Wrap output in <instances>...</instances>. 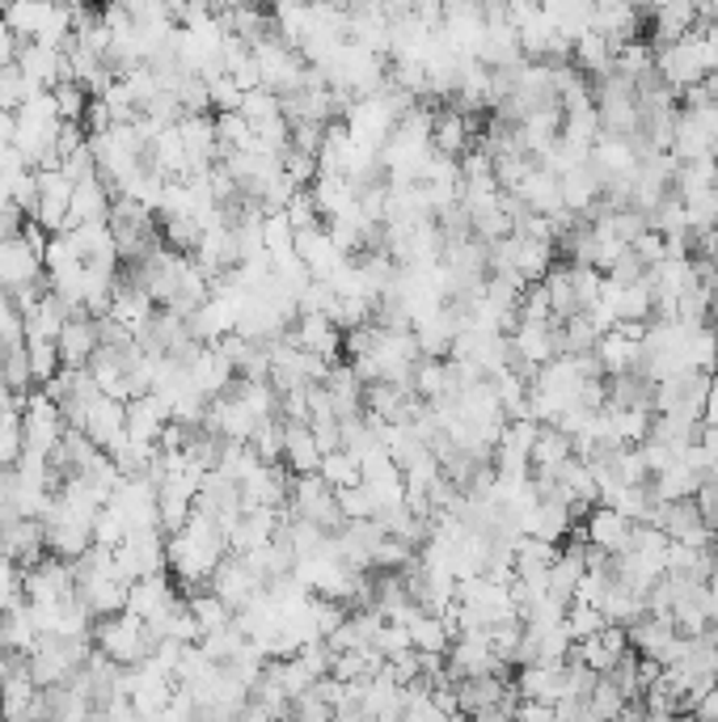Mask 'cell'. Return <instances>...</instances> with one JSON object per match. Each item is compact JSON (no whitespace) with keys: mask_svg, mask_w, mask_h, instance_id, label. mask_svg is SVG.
Returning <instances> with one entry per match:
<instances>
[{"mask_svg":"<svg viewBox=\"0 0 718 722\" xmlns=\"http://www.w3.org/2000/svg\"><path fill=\"white\" fill-rule=\"evenodd\" d=\"M292 338H296L300 351H309L317 360L335 363L338 351H342V335H338V326L326 314H300L296 326H292Z\"/></svg>","mask_w":718,"mask_h":722,"instance_id":"11","label":"cell"},{"mask_svg":"<svg viewBox=\"0 0 718 722\" xmlns=\"http://www.w3.org/2000/svg\"><path fill=\"white\" fill-rule=\"evenodd\" d=\"M410 393L419 402H440L444 397V360H419L410 372Z\"/></svg>","mask_w":718,"mask_h":722,"instance_id":"25","label":"cell"},{"mask_svg":"<svg viewBox=\"0 0 718 722\" xmlns=\"http://www.w3.org/2000/svg\"><path fill=\"white\" fill-rule=\"evenodd\" d=\"M583 529H588V545H592V550H600V554H609V558L630 554V520H625V516H617L613 507L596 503Z\"/></svg>","mask_w":718,"mask_h":722,"instance_id":"12","label":"cell"},{"mask_svg":"<svg viewBox=\"0 0 718 722\" xmlns=\"http://www.w3.org/2000/svg\"><path fill=\"white\" fill-rule=\"evenodd\" d=\"M106 507L127 524V537H131V532L161 529V520H157V486L148 478L119 481V490L110 495V503Z\"/></svg>","mask_w":718,"mask_h":722,"instance_id":"3","label":"cell"},{"mask_svg":"<svg viewBox=\"0 0 718 722\" xmlns=\"http://www.w3.org/2000/svg\"><path fill=\"white\" fill-rule=\"evenodd\" d=\"M284 469H292V478L321 474V448L313 439L309 423H284Z\"/></svg>","mask_w":718,"mask_h":722,"instance_id":"17","label":"cell"},{"mask_svg":"<svg viewBox=\"0 0 718 722\" xmlns=\"http://www.w3.org/2000/svg\"><path fill=\"white\" fill-rule=\"evenodd\" d=\"M469 136H474V119H461L456 110H435V127H431V152L461 161L469 152Z\"/></svg>","mask_w":718,"mask_h":722,"instance_id":"19","label":"cell"},{"mask_svg":"<svg viewBox=\"0 0 718 722\" xmlns=\"http://www.w3.org/2000/svg\"><path fill=\"white\" fill-rule=\"evenodd\" d=\"M284 216H287V224H292V233H305V229H313V224H321V216H317V208H313L309 191L292 194V203H287Z\"/></svg>","mask_w":718,"mask_h":722,"instance_id":"36","label":"cell"},{"mask_svg":"<svg viewBox=\"0 0 718 722\" xmlns=\"http://www.w3.org/2000/svg\"><path fill=\"white\" fill-rule=\"evenodd\" d=\"M0 296H4V288H0Z\"/></svg>","mask_w":718,"mask_h":722,"instance_id":"44","label":"cell"},{"mask_svg":"<svg viewBox=\"0 0 718 722\" xmlns=\"http://www.w3.org/2000/svg\"><path fill=\"white\" fill-rule=\"evenodd\" d=\"M39 178V208H34V224H43L51 237H60L68 229V208H72V182L60 169L34 173Z\"/></svg>","mask_w":718,"mask_h":722,"instance_id":"7","label":"cell"},{"mask_svg":"<svg viewBox=\"0 0 718 722\" xmlns=\"http://www.w3.org/2000/svg\"><path fill=\"white\" fill-rule=\"evenodd\" d=\"M123 541H127V524H123L110 507H102L94 520V545L97 550H119Z\"/></svg>","mask_w":718,"mask_h":722,"instance_id":"35","label":"cell"},{"mask_svg":"<svg viewBox=\"0 0 718 722\" xmlns=\"http://www.w3.org/2000/svg\"><path fill=\"white\" fill-rule=\"evenodd\" d=\"M309 432L317 439V448H321V457H330V453L342 448V423L338 418H313Z\"/></svg>","mask_w":718,"mask_h":722,"instance_id":"39","label":"cell"},{"mask_svg":"<svg viewBox=\"0 0 718 722\" xmlns=\"http://www.w3.org/2000/svg\"><path fill=\"white\" fill-rule=\"evenodd\" d=\"M173 97H178L182 115H208V110H212V97H208V81H203V76L182 73L178 76V85H173Z\"/></svg>","mask_w":718,"mask_h":722,"instance_id":"29","label":"cell"},{"mask_svg":"<svg viewBox=\"0 0 718 722\" xmlns=\"http://www.w3.org/2000/svg\"><path fill=\"white\" fill-rule=\"evenodd\" d=\"M94 650H102L110 663L119 668H140L144 659L152 655L148 638H144V622H136L131 613H119V617H106V622H94Z\"/></svg>","mask_w":718,"mask_h":722,"instance_id":"1","label":"cell"},{"mask_svg":"<svg viewBox=\"0 0 718 722\" xmlns=\"http://www.w3.org/2000/svg\"><path fill=\"white\" fill-rule=\"evenodd\" d=\"M34 647H39V626H34L30 604L22 596V601L0 617V655H22V659H30Z\"/></svg>","mask_w":718,"mask_h":722,"instance_id":"18","label":"cell"},{"mask_svg":"<svg viewBox=\"0 0 718 722\" xmlns=\"http://www.w3.org/2000/svg\"><path fill=\"white\" fill-rule=\"evenodd\" d=\"M250 453L263 465H284V418H266L250 435Z\"/></svg>","mask_w":718,"mask_h":722,"instance_id":"22","label":"cell"},{"mask_svg":"<svg viewBox=\"0 0 718 722\" xmlns=\"http://www.w3.org/2000/svg\"><path fill=\"white\" fill-rule=\"evenodd\" d=\"M215 140H220V157H229V152H245V148H254V127L237 115H215Z\"/></svg>","mask_w":718,"mask_h":722,"instance_id":"23","label":"cell"},{"mask_svg":"<svg viewBox=\"0 0 718 722\" xmlns=\"http://www.w3.org/2000/svg\"><path fill=\"white\" fill-rule=\"evenodd\" d=\"M630 249H634V258H638V263H643L646 270H651V266H659V263H664V258H668V241L659 237L655 229H646L643 237L634 241Z\"/></svg>","mask_w":718,"mask_h":722,"instance_id":"38","label":"cell"},{"mask_svg":"<svg viewBox=\"0 0 718 722\" xmlns=\"http://www.w3.org/2000/svg\"><path fill=\"white\" fill-rule=\"evenodd\" d=\"M34 279H43V258L22 237L0 241V288H4V296L34 284Z\"/></svg>","mask_w":718,"mask_h":722,"instance_id":"9","label":"cell"},{"mask_svg":"<svg viewBox=\"0 0 718 722\" xmlns=\"http://www.w3.org/2000/svg\"><path fill=\"white\" fill-rule=\"evenodd\" d=\"M715 34H718V9H715Z\"/></svg>","mask_w":718,"mask_h":722,"instance_id":"43","label":"cell"},{"mask_svg":"<svg viewBox=\"0 0 718 722\" xmlns=\"http://www.w3.org/2000/svg\"><path fill=\"white\" fill-rule=\"evenodd\" d=\"M338 511H342V520L351 524V520H372L377 516V503H372V495L363 490V481L351 486V490H338Z\"/></svg>","mask_w":718,"mask_h":722,"instance_id":"34","label":"cell"},{"mask_svg":"<svg viewBox=\"0 0 718 722\" xmlns=\"http://www.w3.org/2000/svg\"><path fill=\"white\" fill-rule=\"evenodd\" d=\"M157 224H161V245H166L169 254H178V258H194L199 254L203 229H199L194 216H161Z\"/></svg>","mask_w":718,"mask_h":722,"instance_id":"21","label":"cell"},{"mask_svg":"<svg viewBox=\"0 0 718 722\" xmlns=\"http://www.w3.org/2000/svg\"><path fill=\"white\" fill-rule=\"evenodd\" d=\"M60 347V363L72 368V372H85L89 360L97 355V321L94 317H72L64 326V335L55 338Z\"/></svg>","mask_w":718,"mask_h":722,"instance_id":"16","label":"cell"},{"mask_svg":"<svg viewBox=\"0 0 718 722\" xmlns=\"http://www.w3.org/2000/svg\"><path fill=\"white\" fill-rule=\"evenodd\" d=\"M284 110H279V97L266 94V89H254V94L241 97V119L250 123V127H263V123L279 119Z\"/></svg>","mask_w":718,"mask_h":722,"instance_id":"31","label":"cell"},{"mask_svg":"<svg viewBox=\"0 0 718 722\" xmlns=\"http://www.w3.org/2000/svg\"><path fill=\"white\" fill-rule=\"evenodd\" d=\"M169 418H173V410H169V402L166 397H157V393L127 402V435L140 439V444H157L161 432L169 427Z\"/></svg>","mask_w":718,"mask_h":722,"instance_id":"14","label":"cell"},{"mask_svg":"<svg viewBox=\"0 0 718 722\" xmlns=\"http://www.w3.org/2000/svg\"><path fill=\"white\" fill-rule=\"evenodd\" d=\"M25 360H30V376H34L39 389L47 385V381H55V372L64 368L55 342H25Z\"/></svg>","mask_w":718,"mask_h":722,"instance_id":"28","label":"cell"},{"mask_svg":"<svg viewBox=\"0 0 718 722\" xmlns=\"http://www.w3.org/2000/svg\"><path fill=\"white\" fill-rule=\"evenodd\" d=\"M34 94H39V89L25 81L18 64H13V68H0V110H4V115H18Z\"/></svg>","mask_w":718,"mask_h":722,"instance_id":"26","label":"cell"},{"mask_svg":"<svg viewBox=\"0 0 718 722\" xmlns=\"http://www.w3.org/2000/svg\"><path fill=\"white\" fill-rule=\"evenodd\" d=\"M284 529V511H245L237 520V529L229 532V554H254L266 550L275 541V532Z\"/></svg>","mask_w":718,"mask_h":722,"instance_id":"10","label":"cell"},{"mask_svg":"<svg viewBox=\"0 0 718 722\" xmlns=\"http://www.w3.org/2000/svg\"><path fill=\"white\" fill-rule=\"evenodd\" d=\"M0 558H9L13 566H39L43 558H47V529H43V520H4L0 524Z\"/></svg>","mask_w":718,"mask_h":722,"instance_id":"5","label":"cell"},{"mask_svg":"<svg viewBox=\"0 0 718 722\" xmlns=\"http://www.w3.org/2000/svg\"><path fill=\"white\" fill-rule=\"evenodd\" d=\"M178 604H182L178 583H169L166 575H152V578H140V583L127 587V608H123V613H131V617L144 622V626H161Z\"/></svg>","mask_w":718,"mask_h":722,"instance_id":"4","label":"cell"},{"mask_svg":"<svg viewBox=\"0 0 718 722\" xmlns=\"http://www.w3.org/2000/svg\"><path fill=\"white\" fill-rule=\"evenodd\" d=\"M64 432H68V423H64L60 406H55V402H47V397L34 389V393H30V402H25V410H22V439H25V448H30V453H43V457H51V453L60 448Z\"/></svg>","mask_w":718,"mask_h":722,"instance_id":"2","label":"cell"},{"mask_svg":"<svg viewBox=\"0 0 718 722\" xmlns=\"http://www.w3.org/2000/svg\"><path fill=\"white\" fill-rule=\"evenodd\" d=\"M208 592H212V596H220V601H224V608H229V613L237 617L241 608H245V604H250L254 596H258V592H263V583L250 575L245 558H241V554H229V558H224V562H220V566L212 571V583H208Z\"/></svg>","mask_w":718,"mask_h":722,"instance_id":"6","label":"cell"},{"mask_svg":"<svg viewBox=\"0 0 718 722\" xmlns=\"http://www.w3.org/2000/svg\"><path fill=\"white\" fill-rule=\"evenodd\" d=\"M18 68L34 89H55L68 81V55L43 43H18Z\"/></svg>","mask_w":718,"mask_h":722,"instance_id":"8","label":"cell"},{"mask_svg":"<svg viewBox=\"0 0 718 722\" xmlns=\"http://www.w3.org/2000/svg\"><path fill=\"white\" fill-rule=\"evenodd\" d=\"M187 376H191L194 393L212 402V397H220V393H229V389H233V381H237V368L224 360L215 347H203V351H199V360L191 363V372H187Z\"/></svg>","mask_w":718,"mask_h":722,"instance_id":"15","label":"cell"},{"mask_svg":"<svg viewBox=\"0 0 718 722\" xmlns=\"http://www.w3.org/2000/svg\"><path fill=\"white\" fill-rule=\"evenodd\" d=\"M511 722H553V705H541V701H525L520 710H511Z\"/></svg>","mask_w":718,"mask_h":722,"instance_id":"40","label":"cell"},{"mask_svg":"<svg viewBox=\"0 0 718 722\" xmlns=\"http://www.w3.org/2000/svg\"><path fill=\"white\" fill-rule=\"evenodd\" d=\"M567 634L571 638H579V643H588V638H596L600 629L609 626L604 617H600V608H592V604H567Z\"/></svg>","mask_w":718,"mask_h":722,"instance_id":"30","label":"cell"},{"mask_svg":"<svg viewBox=\"0 0 718 722\" xmlns=\"http://www.w3.org/2000/svg\"><path fill=\"white\" fill-rule=\"evenodd\" d=\"M208 97H212V110L215 115H237L241 110V89H237V81L229 73H220V76H212L208 81Z\"/></svg>","mask_w":718,"mask_h":722,"instance_id":"33","label":"cell"},{"mask_svg":"<svg viewBox=\"0 0 718 722\" xmlns=\"http://www.w3.org/2000/svg\"><path fill=\"white\" fill-rule=\"evenodd\" d=\"M51 94H55V106H60V123H81V119H85V110H89V94H85L81 85L64 81V85H55Z\"/></svg>","mask_w":718,"mask_h":722,"instance_id":"32","label":"cell"},{"mask_svg":"<svg viewBox=\"0 0 718 722\" xmlns=\"http://www.w3.org/2000/svg\"><path fill=\"white\" fill-rule=\"evenodd\" d=\"M187 608H191V617L199 622V629L203 634H212V629H224L229 622H233V613L224 608V601L220 596H212V592H194V596H187Z\"/></svg>","mask_w":718,"mask_h":722,"instance_id":"24","label":"cell"},{"mask_svg":"<svg viewBox=\"0 0 718 722\" xmlns=\"http://www.w3.org/2000/svg\"><path fill=\"white\" fill-rule=\"evenodd\" d=\"M64 237L72 241V249H76L81 263H119L115 233H110L106 220H97V224H81V229H72V233H64Z\"/></svg>","mask_w":718,"mask_h":722,"instance_id":"20","label":"cell"},{"mask_svg":"<svg viewBox=\"0 0 718 722\" xmlns=\"http://www.w3.org/2000/svg\"><path fill=\"white\" fill-rule=\"evenodd\" d=\"M13 131H18V119L0 110V152H9V148H13Z\"/></svg>","mask_w":718,"mask_h":722,"instance_id":"41","label":"cell"},{"mask_svg":"<svg viewBox=\"0 0 718 722\" xmlns=\"http://www.w3.org/2000/svg\"><path fill=\"white\" fill-rule=\"evenodd\" d=\"M321 140H326V127L321 123H292V152L321 157Z\"/></svg>","mask_w":718,"mask_h":722,"instance_id":"37","label":"cell"},{"mask_svg":"<svg viewBox=\"0 0 718 722\" xmlns=\"http://www.w3.org/2000/svg\"><path fill=\"white\" fill-rule=\"evenodd\" d=\"M9 397H13V393H9V389L0 385V406H4V402H9Z\"/></svg>","mask_w":718,"mask_h":722,"instance_id":"42","label":"cell"},{"mask_svg":"<svg viewBox=\"0 0 718 722\" xmlns=\"http://www.w3.org/2000/svg\"><path fill=\"white\" fill-rule=\"evenodd\" d=\"M85 439L97 444V448L110 457L123 439H127V402H110V397H102V402L94 406V414L85 418Z\"/></svg>","mask_w":718,"mask_h":722,"instance_id":"13","label":"cell"},{"mask_svg":"<svg viewBox=\"0 0 718 722\" xmlns=\"http://www.w3.org/2000/svg\"><path fill=\"white\" fill-rule=\"evenodd\" d=\"M321 481H326L335 495H338V490H351V486L363 481V474H359V460H351L342 448L330 453V457H321Z\"/></svg>","mask_w":718,"mask_h":722,"instance_id":"27","label":"cell"}]
</instances>
